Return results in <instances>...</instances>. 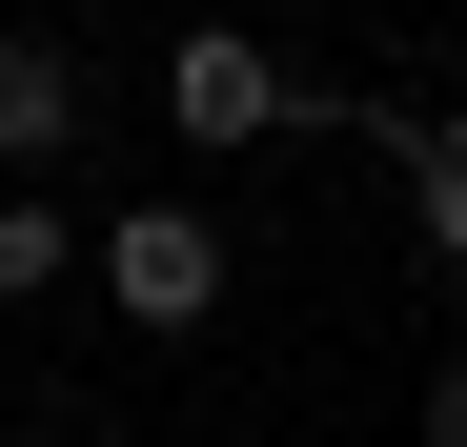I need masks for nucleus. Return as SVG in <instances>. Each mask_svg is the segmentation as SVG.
Wrapping results in <instances>:
<instances>
[{
    "instance_id": "f257e3e1",
    "label": "nucleus",
    "mask_w": 467,
    "mask_h": 447,
    "mask_svg": "<svg viewBox=\"0 0 467 447\" xmlns=\"http://www.w3.org/2000/svg\"><path fill=\"white\" fill-rule=\"evenodd\" d=\"M163 122H183V142H265V122H305V82H285L244 21H183V41H163Z\"/></svg>"
},
{
    "instance_id": "f03ea898",
    "label": "nucleus",
    "mask_w": 467,
    "mask_h": 447,
    "mask_svg": "<svg viewBox=\"0 0 467 447\" xmlns=\"http://www.w3.org/2000/svg\"><path fill=\"white\" fill-rule=\"evenodd\" d=\"M102 285H122V326H203L223 306V224L203 203H122L102 224Z\"/></svg>"
},
{
    "instance_id": "7ed1b4c3",
    "label": "nucleus",
    "mask_w": 467,
    "mask_h": 447,
    "mask_svg": "<svg viewBox=\"0 0 467 447\" xmlns=\"http://www.w3.org/2000/svg\"><path fill=\"white\" fill-rule=\"evenodd\" d=\"M82 142V61L61 41H0V163H61Z\"/></svg>"
},
{
    "instance_id": "20e7f679",
    "label": "nucleus",
    "mask_w": 467,
    "mask_h": 447,
    "mask_svg": "<svg viewBox=\"0 0 467 447\" xmlns=\"http://www.w3.org/2000/svg\"><path fill=\"white\" fill-rule=\"evenodd\" d=\"M386 163H407V224H427V265H467V122L427 102L407 142H386Z\"/></svg>"
},
{
    "instance_id": "39448f33",
    "label": "nucleus",
    "mask_w": 467,
    "mask_h": 447,
    "mask_svg": "<svg viewBox=\"0 0 467 447\" xmlns=\"http://www.w3.org/2000/svg\"><path fill=\"white\" fill-rule=\"evenodd\" d=\"M61 265H82V203H41V183H21V203H0V306H41Z\"/></svg>"
},
{
    "instance_id": "423d86ee",
    "label": "nucleus",
    "mask_w": 467,
    "mask_h": 447,
    "mask_svg": "<svg viewBox=\"0 0 467 447\" xmlns=\"http://www.w3.org/2000/svg\"><path fill=\"white\" fill-rule=\"evenodd\" d=\"M427 447H467V346H447V366H427Z\"/></svg>"
}]
</instances>
